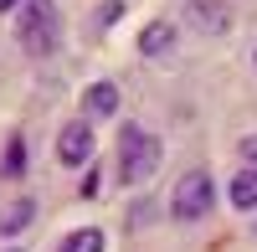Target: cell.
Here are the masks:
<instances>
[{
	"instance_id": "6da1fadb",
	"label": "cell",
	"mask_w": 257,
	"mask_h": 252,
	"mask_svg": "<svg viewBox=\"0 0 257 252\" xmlns=\"http://www.w3.org/2000/svg\"><path fill=\"white\" fill-rule=\"evenodd\" d=\"M160 160H165L160 134L139 129V123H123V129H118V180H123V185H144V180H155Z\"/></svg>"
},
{
	"instance_id": "7a4b0ae2",
	"label": "cell",
	"mask_w": 257,
	"mask_h": 252,
	"mask_svg": "<svg viewBox=\"0 0 257 252\" xmlns=\"http://www.w3.org/2000/svg\"><path fill=\"white\" fill-rule=\"evenodd\" d=\"M57 31H62V21H57V6H52V0H21L16 36H21V47H26L31 57H47V52L57 47Z\"/></svg>"
},
{
	"instance_id": "3957f363",
	"label": "cell",
	"mask_w": 257,
	"mask_h": 252,
	"mask_svg": "<svg viewBox=\"0 0 257 252\" xmlns=\"http://www.w3.org/2000/svg\"><path fill=\"white\" fill-rule=\"evenodd\" d=\"M211 201H216V185H211L206 170H190L175 180V196H170V216L175 221H201L211 216Z\"/></svg>"
},
{
	"instance_id": "277c9868",
	"label": "cell",
	"mask_w": 257,
	"mask_h": 252,
	"mask_svg": "<svg viewBox=\"0 0 257 252\" xmlns=\"http://www.w3.org/2000/svg\"><path fill=\"white\" fill-rule=\"evenodd\" d=\"M185 21H190V31H201V36H226L237 26V11H231L226 0H185Z\"/></svg>"
},
{
	"instance_id": "5b68a950",
	"label": "cell",
	"mask_w": 257,
	"mask_h": 252,
	"mask_svg": "<svg viewBox=\"0 0 257 252\" xmlns=\"http://www.w3.org/2000/svg\"><path fill=\"white\" fill-rule=\"evenodd\" d=\"M57 160L67 165V170H77V165L93 160V129H88V118H72L67 129L57 134Z\"/></svg>"
},
{
	"instance_id": "8992f818",
	"label": "cell",
	"mask_w": 257,
	"mask_h": 252,
	"mask_svg": "<svg viewBox=\"0 0 257 252\" xmlns=\"http://www.w3.org/2000/svg\"><path fill=\"white\" fill-rule=\"evenodd\" d=\"M139 52H144L149 62L170 57V52H175V26H170V21H149V26L139 31Z\"/></svg>"
},
{
	"instance_id": "52a82bcc",
	"label": "cell",
	"mask_w": 257,
	"mask_h": 252,
	"mask_svg": "<svg viewBox=\"0 0 257 252\" xmlns=\"http://www.w3.org/2000/svg\"><path fill=\"white\" fill-rule=\"evenodd\" d=\"M226 201H231V211H257V165H252V170H237V175H231Z\"/></svg>"
},
{
	"instance_id": "ba28073f",
	"label": "cell",
	"mask_w": 257,
	"mask_h": 252,
	"mask_svg": "<svg viewBox=\"0 0 257 252\" xmlns=\"http://www.w3.org/2000/svg\"><path fill=\"white\" fill-rule=\"evenodd\" d=\"M82 108H88V118H113L118 113V88L113 82H93L82 93Z\"/></svg>"
},
{
	"instance_id": "9c48e42d",
	"label": "cell",
	"mask_w": 257,
	"mask_h": 252,
	"mask_svg": "<svg viewBox=\"0 0 257 252\" xmlns=\"http://www.w3.org/2000/svg\"><path fill=\"white\" fill-rule=\"evenodd\" d=\"M103 247H108V237L98 226H77V232L62 237V252H103Z\"/></svg>"
},
{
	"instance_id": "30bf717a",
	"label": "cell",
	"mask_w": 257,
	"mask_h": 252,
	"mask_svg": "<svg viewBox=\"0 0 257 252\" xmlns=\"http://www.w3.org/2000/svg\"><path fill=\"white\" fill-rule=\"evenodd\" d=\"M31 216H36V201H11L0 216V237H16L21 226H31Z\"/></svg>"
},
{
	"instance_id": "8fae6325",
	"label": "cell",
	"mask_w": 257,
	"mask_h": 252,
	"mask_svg": "<svg viewBox=\"0 0 257 252\" xmlns=\"http://www.w3.org/2000/svg\"><path fill=\"white\" fill-rule=\"evenodd\" d=\"M6 175H26V139L21 134L6 144Z\"/></svg>"
},
{
	"instance_id": "7c38bea8",
	"label": "cell",
	"mask_w": 257,
	"mask_h": 252,
	"mask_svg": "<svg viewBox=\"0 0 257 252\" xmlns=\"http://www.w3.org/2000/svg\"><path fill=\"white\" fill-rule=\"evenodd\" d=\"M118 21H123V0H108V6L93 16V26H98V31H108V26H118Z\"/></svg>"
},
{
	"instance_id": "4fadbf2b",
	"label": "cell",
	"mask_w": 257,
	"mask_h": 252,
	"mask_svg": "<svg viewBox=\"0 0 257 252\" xmlns=\"http://www.w3.org/2000/svg\"><path fill=\"white\" fill-rule=\"evenodd\" d=\"M237 155H242L247 165H257V134H242V144H237Z\"/></svg>"
},
{
	"instance_id": "5bb4252c",
	"label": "cell",
	"mask_w": 257,
	"mask_h": 252,
	"mask_svg": "<svg viewBox=\"0 0 257 252\" xmlns=\"http://www.w3.org/2000/svg\"><path fill=\"white\" fill-rule=\"evenodd\" d=\"M16 6H21V0H0V11H16Z\"/></svg>"
},
{
	"instance_id": "9a60e30c",
	"label": "cell",
	"mask_w": 257,
	"mask_h": 252,
	"mask_svg": "<svg viewBox=\"0 0 257 252\" xmlns=\"http://www.w3.org/2000/svg\"><path fill=\"white\" fill-rule=\"evenodd\" d=\"M252 67H257V57H252Z\"/></svg>"
},
{
	"instance_id": "2e32d148",
	"label": "cell",
	"mask_w": 257,
	"mask_h": 252,
	"mask_svg": "<svg viewBox=\"0 0 257 252\" xmlns=\"http://www.w3.org/2000/svg\"><path fill=\"white\" fill-rule=\"evenodd\" d=\"M6 252H16V247H6Z\"/></svg>"
}]
</instances>
